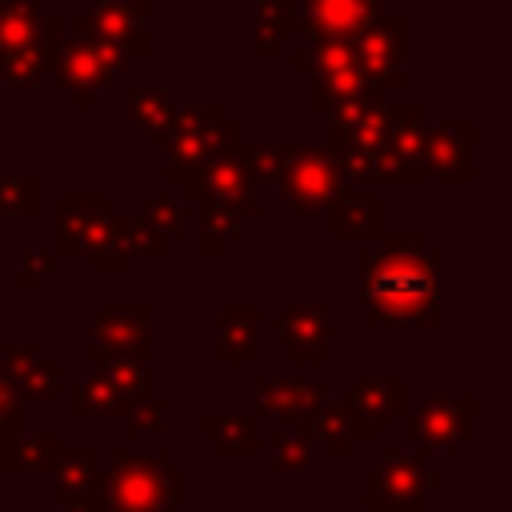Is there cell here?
Returning <instances> with one entry per match:
<instances>
[{
    "label": "cell",
    "mask_w": 512,
    "mask_h": 512,
    "mask_svg": "<svg viewBox=\"0 0 512 512\" xmlns=\"http://www.w3.org/2000/svg\"><path fill=\"white\" fill-rule=\"evenodd\" d=\"M316 432L328 440V452H348V440H352V420H348V408H344V396H332L320 404L316 412Z\"/></svg>",
    "instance_id": "cell-34"
},
{
    "label": "cell",
    "mask_w": 512,
    "mask_h": 512,
    "mask_svg": "<svg viewBox=\"0 0 512 512\" xmlns=\"http://www.w3.org/2000/svg\"><path fill=\"white\" fill-rule=\"evenodd\" d=\"M16 384L8 376V368L0 364V444H4V456H0V468H8L16 444H20V400H16Z\"/></svg>",
    "instance_id": "cell-33"
},
{
    "label": "cell",
    "mask_w": 512,
    "mask_h": 512,
    "mask_svg": "<svg viewBox=\"0 0 512 512\" xmlns=\"http://www.w3.org/2000/svg\"><path fill=\"white\" fill-rule=\"evenodd\" d=\"M52 472H56V508L96 504V500H92V484H96V456H92V452L60 456Z\"/></svg>",
    "instance_id": "cell-24"
},
{
    "label": "cell",
    "mask_w": 512,
    "mask_h": 512,
    "mask_svg": "<svg viewBox=\"0 0 512 512\" xmlns=\"http://www.w3.org/2000/svg\"><path fill=\"white\" fill-rule=\"evenodd\" d=\"M472 124H440L424 132V172L440 176V180H468L472 168Z\"/></svg>",
    "instance_id": "cell-19"
},
{
    "label": "cell",
    "mask_w": 512,
    "mask_h": 512,
    "mask_svg": "<svg viewBox=\"0 0 512 512\" xmlns=\"http://www.w3.org/2000/svg\"><path fill=\"white\" fill-rule=\"evenodd\" d=\"M60 48V20L36 0H0V76L16 88H36Z\"/></svg>",
    "instance_id": "cell-3"
},
{
    "label": "cell",
    "mask_w": 512,
    "mask_h": 512,
    "mask_svg": "<svg viewBox=\"0 0 512 512\" xmlns=\"http://www.w3.org/2000/svg\"><path fill=\"white\" fill-rule=\"evenodd\" d=\"M476 400L472 396H428L408 416V436L428 448H456L468 436Z\"/></svg>",
    "instance_id": "cell-15"
},
{
    "label": "cell",
    "mask_w": 512,
    "mask_h": 512,
    "mask_svg": "<svg viewBox=\"0 0 512 512\" xmlns=\"http://www.w3.org/2000/svg\"><path fill=\"white\" fill-rule=\"evenodd\" d=\"M400 44H404V20L396 12H380L368 28L352 36V60L368 88H400Z\"/></svg>",
    "instance_id": "cell-10"
},
{
    "label": "cell",
    "mask_w": 512,
    "mask_h": 512,
    "mask_svg": "<svg viewBox=\"0 0 512 512\" xmlns=\"http://www.w3.org/2000/svg\"><path fill=\"white\" fill-rule=\"evenodd\" d=\"M48 272H52V252H24V260H20V288L24 292L40 288V280Z\"/></svg>",
    "instance_id": "cell-41"
},
{
    "label": "cell",
    "mask_w": 512,
    "mask_h": 512,
    "mask_svg": "<svg viewBox=\"0 0 512 512\" xmlns=\"http://www.w3.org/2000/svg\"><path fill=\"white\" fill-rule=\"evenodd\" d=\"M428 488H440L436 468H424L420 456L388 452L380 460V468L372 472V480H368L364 504L368 508H420Z\"/></svg>",
    "instance_id": "cell-11"
},
{
    "label": "cell",
    "mask_w": 512,
    "mask_h": 512,
    "mask_svg": "<svg viewBox=\"0 0 512 512\" xmlns=\"http://www.w3.org/2000/svg\"><path fill=\"white\" fill-rule=\"evenodd\" d=\"M124 240L128 252H148V256H160L168 248V236H160L148 220H132V216H124Z\"/></svg>",
    "instance_id": "cell-37"
},
{
    "label": "cell",
    "mask_w": 512,
    "mask_h": 512,
    "mask_svg": "<svg viewBox=\"0 0 512 512\" xmlns=\"http://www.w3.org/2000/svg\"><path fill=\"white\" fill-rule=\"evenodd\" d=\"M200 432L212 436L224 456H248V452L260 448V436H256V428H252L248 416H204L200 420Z\"/></svg>",
    "instance_id": "cell-27"
},
{
    "label": "cell",
    "mask_w": 512,
    "mask_h": 512,
    "mask_svg": "<svg viewBox=\"0 0 512 512\" xmlns=\"http://www.w3.org/2000/svg\"><path fill=\"white\" fill-rule=\"evenodd\" d=\"M364 300L376 324H436V256L424 252L416 232L388 236L380 252L364 260Z\"/></svg>",
    "instance_id": "cell-1"
},
{
    "label": "cell",
    "mask_w": 512,
    "mask_h": 512,
    "mask_svg": "<svg viewBox=\"0 0 512 512\" xmlns=\"http://www.w3.org/2000/svg\"><path fill=\"white\" fill-rule=\"evenodd\" d=\"M148 224H152L160 236H184V232H188V216H184L180 200H172V196H164V192L148 200Z\"/></svg>",
    "instance_id": "cell-36"
},
{
    "label": "cell",
    "mask_w": 512,
    "mask_h": 512,
    "mask_svg": "<svg viewBox=\"0 0 512 512\" xmlns=\"http://www.w3.org/2000/svg\"><path fill=\"white\" fill-rule=\"evenodd\" d=\"M128 52H120L116 44H104V40H60L56 56H52V72H56V84L80 104L88 108L96 100V92H104L116 72L128 68Z\"/></svg>",
    "instance_id": "cell-6"
},
{
    "label": "cell",
    "mask_w": 512,
    "mask_h": 512,
    "mask_svg": "<svg viewBox=\"0 0 512 512\" xmlns=\"http://www.w3.org/2000/svg\"><path fill=\"white\" fill-rule=\"evenodd\" d=\"M276 152L272 144H260V140H240V156H244V168L248 176H276Z\"/></svg>",
    "instance_id": "cell-39"
},
{
    "label": "cell",
    "mask_w": 512,
    "mask_h": 512,
    "mask_svg": "<svg viewBox=\"0 0 512 512\" xmlns=\"http://www.w3.org/2000/svg\"><path fill=\"white\" fill-rule=\"evenodd\" d=\"M424 116L412 104H388L384 112V136L376 148V176L388 180H412L424 176Z\"/></svg>",
    "instance_id": "cell-8"
},
{
    "label": "cell",
    "mask_w": 512,
    "mask_h": 512,
    "mask_svg": "<svg viewBox=\"0 0 512 512\" xmlns=\"http://www.w3.org/2000/svg\"><path fill=\"white\" fill-rule=\"evenodd\" d=\"M272 180L280 184V196L300 216H316L344 188V176H340L336 156L328 152V144H292V148H280L276 152V176Z\"/></svg>",
    "instance_id": "cell-4"
},
{
    "label": "cell",
    "mask_w": 512,
    "mask_h": 512,
    "mask_svg": "<svg viewBox=\"0 0 512 512\" xmlns=\"http://www.w3.org/2000/svg\"><path fill=\"white\" fill-rule=\"evenodd\" d=\"M72 412L80 416V420H96V416H120L124 420V404H120V396H116V388L108 384V376L96 368L84 384H76V392H72Z\"/></svg>",
    "instance_id": "cell-26"
},
{
    "label": "cell",
    "mask_w": 512,
    "mask_h": 512,
    "mask_svg": "<svg viewBox=\"0 0 512 512\" xmlns=\"http://www.w3.org/2000/svg\"><path fill=\"white\" fill-rule=\"evenodd\" d=\"M60 512H96L92 504H72V508H60Z\"/></svg>",
    "instance_id": "cell-43"
},
{
    "label": "cell",
    "mask_w": 512,
    "mask_h": 512,
    "mask_svg": "<svg viewBox=\"0 0 512 512\" xmlns=\"http://www.w3.org/2000/svg\"><path fill=\"white\" fill-rule=\"evenodd\" d=\"M292 436H300L304 444H312V436H316V416H292Z\"/></svg>",
    "instance_id": "cell-42"
},
{
    "label": "cell",
    "mask_w": 512,
    "mask_h": 512,
    "mask_svg": "<svg viewBox=\"0 0 512 512\" xmlns=\"http://www.w3.org/2000/svg\"><path fill=\"white\" fill-rule=\"evenodd\" d=\"M112 216L108 196H60L56 200V248L60 252H88L100 228Z\"/></svg>",
    "instance_id": "cell-18"
},
{
    "label": "cell",
    "mask_w": 512,
    "mask_h": 512,
    "mask_svg": "<svg viewBox=\"0 0 512 512\" xmlns=\"http://www.w3.org/2000/svg\"><path fill=\"white\" fill-rule=\"evenodd\" d=\"M164 456L112 452L108 468L96 472L92 508L96 512H172L184 492V472L164 468Z\"/></svg>",
    "instance_id": "cell-2"
},
{
    "label": "cell",
    "mask_w": 512,
    "mask_h": 512,
    "mask_svg": "<svg viewBox=\"0 0 512 512\" xmlns=\"http://www.w3.org/2000/svg\"><path fill=\"white\" fill-rule=\"evenodd\" d=\"M260 312L248 304H224L220 308V360L228 364H252L260 356Z\"/></svg>",
    "instance_id": "cell-23"
},
{
    "label": "cell",
    "mask_w": 512,
    "mask_h": 512,
    "mask_svg": "<svg viewBox=\"0 0 512 512\" xmlns=\"http://www.w3.org/2000/svg\"><path fill=\"white\" fill-rule=\"evenodd\" d=\"M168 160H164V176L168 180H184L196 168H204L216 152H228L240 144L236 124H224L220 108L204 104V108H184L172 112V128H168Z\"/></svg>",
    "instance_id": "cell-5"
},
{
    "label": "cell",
    "mask_w": 512,
    "mask_h": 512,
    "mask_svg": "<svg viewBox=\"0 0 512 512\" xmlns=\"http://www.w3.org/2000/svg\"><path fill=\"white\" fill-rule=\"evenodd\" d=\"M184 184V196H196L200 204L212 200V204H228L236 208L244 220L256 216V192H252V176L244 168V156H240V144L228 148V152H216L204 168H196L192 176L180 180Z\"/></svg>",
    "instance_id": "cell-9"
},
{
    "label": "cell",
    "mask_w": 512,
    "mask_h": 512,
    "mask_svg": "<svg viewBox=\"0 0 512 512\" xmlns=\"http://www.w3.org/2000/svg\"><path fill=\"white\" fill-rule=\"evenodd\" d=\"M60 460V440L52 432H40V436H28L16 444L12 460L4 472H36V468H56Z\"/></svg>",
    "instance_id": "cell-32"
},
{
    "label": "cell",
    "mask_w": 512,
    "mask_h": 512,
    "mask_svg": "<svg viewBox=\"0 0 512 512\" xmlns=\"http://www.w3.org/2000/svg\"><path fill=\"white\" fill-rule=\"evenodd\" d=\"M292 68L296 72H312V104L328 108V112L368 88L360 68H356V60H352V40H332V44L300 48L292 56Z\"/></svg>",
    "instance_id": "cell-7"
},
{
    "label": "cell",
    "mask_w": 512,
    "mask_h": 512,
    "mask_svg": "<svg viewBox=\"0 0 512 512\" xmlns=\"http://www.w3.org/2000/svg\"><path fill=\"white\" fill-rule=\"evenodd\" d=\"M148 352V308H104L92 320V364L144 360Z\"/></svg>",
    "instance_id": "cell-14"
},
{
    "label": "cell",
    "mask_w": 512,
    "mask_h": 512,
    "mask_svg": "<svg viewBox=\"0 0 512 512\" xmlns=\"http://www.w3.org/2000/svg\"><path fill=\"white\" fill-rule=\"evenodd\" d=\"M96 368H100V372L108 376V384L116 388V396H120L124 412H128V404L144 400V392H148L144 360H108V364H96Z\"/></svg>",
    "instance_id": "cell-31"
},
{
    "label": "cell",
    "mask_w": 512,
    "mask_h": 512,
    "mask_svg": "<svg viewBox=\"0 0 512 512\" xmlns=\"http://www.w3.org/2000/svg\"><path fill=\"white\" fill-rule=\"evenodd\" d=\"M296 8H300L296 28L316 44H332V40H352L360 28H368L384 12V0H296Z\"/></svg>",
    "instance_id": "cell-13"
},
{
    "label": "cell",
    "mask_w": 512,
    "mask_h": 512,
    "mask_svg": "<svg viewBox=\"0 0 512 512\" xmlns=\"http://www.w3.org/2000/svg\"><path fill=\"white\" fill-rule=\"evenodd\" d=\"M344 408L352 420V436H380L388 428V420L404 412V384L384 380V376H368V380L348 388Z\"/></svg>",
    "instance_id": "cell-16"
},
{
    "label": "cell",
    "mask_w": 512,
    "mask_h": 512,
    "mask_svg": "<svg viewBox=\"0 0 512 512\" xmlns=\"http://www.w3.org/2000/svg\"><path fill=\"white\" fill-rule=\"evenodd\" d=\"M240 224H244V216H240L236 208L204 200V216H200V248H204V252H216V248L224 244V236H232Z\"/></svg>",
    "instance_id": "cell-35"
},
{
    "label": "cell",
    "mask_w": 512,
    "mask_h": 512,
    "mask_svg": "<svg viewBox=\"0 0 512 512\" xmlns=\"http://www.w3.org/2000/svg\"><path fill=\"white\" fill-rule=\"evenodd\" d=\"M388 224V208L380 196H348L340 192L328 204V232L332 236H376Z\"/></svg>",
    "instance_id": "cell-22"
},
{
    "label": "cell",
    "mask_w": 512,
    "mask_h": 512,
    "mask_svg": "<svg viewBox=\"0 0 512 512\" xmlns=\"http://www.w3.org/2000/svg\"><path fill=\"white\" fill-rule=\"evenodd\" d=\"M172 112H176V108H172V100H168L164 88H132V92H128V116H132L148 136H156V140L168 136Z\"/></svg>",
    "instance_id": "cell-25"
},
{
    "label": "cell",
    "mask_w": 512,
    "mask_h": 512,
    "mask_svg": "<svg viewBox=\"0 0 512 512\" xmlns=\"http://www.w3.org/2000/svg\"><path fill=\"white\" fill-rule=\"evenodd\" d=\"M16 384V392H24L28 400H48L60 384V364L56 360H40L36 344H4V360H0Z\"/></svg>",
    "instance_id": "cell-21"
},
{
    "label": "cell",
    "mask_w": 512,
    "mask_h": 512,
    "mask_svg": "<svg viewBox=\"0 0 512 512\" xmlns=\"http://www.w3.org/2000/svg\"><path fill=\"white\" fill-rule=\"evenodd\" d=\"M88 256H92L96 272H124L132 264V252H128V240H124V216H108L100 236L88 244Z\"/></svg>",
    "instance_id": "cell-28"
},
{
    "label": "cell",
    "mask_w": 512,
    "mask_h": 512,
    "mask_svg": "<svg viewBox=\"0 0 512 512\" xmlns=\"http://www.w3.org/2000/svg\"><path fill=\"white\" fill-rule=\"evenodd\" d=\"M328 400V384L324 380H260L256 384V408L264 416H316L320 404Z\"/></svg>",
    "instance_id": "cell-20"
},
{
    "label": "cell",
    "mask_w": 512,
    "mask_h": 512,
    "mask_svg": "<svg viewBox=\"0 0 512 512\" xmlns=\"http://www.w3.org/2000/svg\"><path fill=\"white\" fill-rule=\"evenodd\" d=\"M296 20H300L296 0H260V36H256V48L260 52H276V40L280 36H292L296 32Z\"/></svg>",
    "instance_id": "cell-30"
},
{
    "label": "cell",
    "mask_w": 512,
    "mask_h": 512,
    "mask_svg": "<svg viewBox=\"0 0 512 512\" xmlns=\"http://www.w3.org/2000/svg\"><path fill=\"white\" fill-rule=\"evenodd\" d=\"M276 448H280V456H276V472H304L308 468V444L300 440V436H292V432H276Z\"/></svg>",
    "instance_id": "cell-40"
},
{
    "label": "cell",
    "mask_w": 512,
    "mask_h": 512,
    "mask_svg": "<svg viewBox=\"0 0 512 512\" xmlns=\"http://www.w3.org/2000/svg\"><path fill=\"white\" fill-rule=\"evenodd\" d=\"M40 184L36 176H4L0 180V220H36Z\"/></svg>",
    "instance_id": "cell-29"
},
{
    "label": "cell",
    "mask_w": 512,
    "mask_h": 512,
    "mask_svg": "<svg viewBox=\"0 0 512 512\" xmlns=\"http://www.w3.org/2000/svg\"><path fill=\"white\" fill-rule=\"evenodd\" d=\"M76 40H104L116 44L128 56L148 52V32H144V0H104L96 12H80L72 20Z\"/></svg>",
    "instance_id": "cell-12"
},
{
    "label": "cell",
    "mask_w": 512,
    "mask_h": 512,
    "mask_svg": "<svg viewBox=\"0 0 512 512\" xmlns=\"http://www.w3.org/2000/svg\"><path fill=\"white\" fill-rule=\"evenodd\" d=\"M124 420H128L132 432H164V400H148L144 396V400L128 404Z\"/></svg>",
    "instance_id": "cell-38"
},
{
    "label": "cell",
    "mask_w": 512,
    "mask_h": 512,
    "mask_svg": "<svg viewBox=\"0 0 512 512\" xmlns=\"http://www.w3.org/2000/svg\"><path fill=\"white\" fill-rule=\"evenodd\" d=\"M280 340L300 364H324L332 356V312L320 308H284L280 312Z\"/></svg>",
    "instance_id": "cell-17"
}]
</instances>
